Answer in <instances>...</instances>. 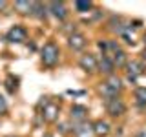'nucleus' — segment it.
Here are the masks:
<instances>
[{"mask_svg": "<svg viewBox=\"0 0 146 137\" xmlns=\"http://www.w3.org/2000/svg\"><path fill=\"white\" fill-rule=\"evenodd\" d=\"M7 7V2H4V0H2V2H0V9H6Z\"/></svg>", "mask_w": 146, "mask_h": 137, "instance_id": "nucleus-19", "label": "nucleus"}, {"mask_svg": "<svg viewBox=\"0 0 146 137\" xmlns=\"http://www.w3.org/2000/svg\"><path fill=\"white\" fill-rule=\"evenodd\" d=\"M135 99H137V102H141V104H146V88H139L135 91Z\"/></svg>", "mask_w": 146, "mask_h": 137, "instance_id": "nucleus-14", "label": "nucleus"}, {"mask_svg": "<svg viewBox=\"0 0 146 137\" xmlns=\"http://www.w3.org/2000/svg\"><path fill=\"white\" fill-rule=\"evenodd\" d=\"M93 134L99 135V137L108 135V134H110V124H108L106 121H97V122L93 124Z\"/></svg>", "mask_w": 146, "mask_h": 137, "instance_id": "nucleus-11", "label": "nucleus"}, {"mask_svg": "<svg viewBox=\"0 0 146 137\" xmlns=\"http://www.w3.org/2000/svg\"><path fill=\"white\" fill-rule=\"evenodd\" d=\"M6 110H7V102H6V99L0 95V113H4Z\"/></svg>", "mask_w": 146, "mask_h": 137, "instance_id": "nucleus-17", "label": "nucleus"}, {"mask_svg": "<svg viewBox=\"0 0 146 137\" xmlns=\"http://www.w3.org/2000/svg\"><path fill=\"white\" fill-rule=\"evenodd\" d=\"M135 137H146V130H141V132H139V134H137Z\"/></svg>", "mask_w": 146, "mask_h": 137, "instance_id": "nucleus-18", "label": "nucleus"}, {"mask_svg": "<svg viewBox=\"0 0 146 137\" xmlns=\"http://www.w3.org/2000/svg\"><path fill=\"white\" fill-rule=\"evenodd\" d=\"M144 57H146V49H144Z\"/></svg>", "mask_w": 146, "mask_h": 137, "instance_id": "nucleus-20", "label": "nucleus"}, {"mask_svg": "<svg viewBox=\"0 0 146 137\" xmlns=\"http://www.w3.org/2000/svg\"><path fill=\"white\" fill-rule=\"evenodd\" d=\"M58 55H60V51H58V48L55 46L53 42H48L44 44L42 48V62L46 64V66H55V64L58 62Z\"/></svg>", "mask_w": 146, "mask_h": 137, "instance_id": "nucleus-1", "label": "nucleus"}, {"mask_svg": "<svg viewBox=\"0 0 146 137\" xmlns=\"http://www.w3.org/2000/svg\"><path fill=\"white\" fill-rule=\"evenodd\" d=\"M106 110L111 117H121L126 112V106L119 97H111V99H106Z\"/></svg>", "mask_w": 146, "mask_h": 137, "instance_id": "nucleus-2", "label": "nucleus"}, {"mask_svg": "<svg viewBox=\"0 0 146 137\" xmlns=\"http://www.w3.org/2000/svg\"><path fill=\"white\" fill-rule=\"evenodd\" d=\"M15 9L18 13H31V11H33V2L18 0V2H15Z\"/></svg>", "mask_w": 146, "mask_h": 137, "instance_id": "nucleus-13", "label": "nucleus"}, {"mask_svg": "<svg viewBox=\"0 0 146 137\" xmlns=\"http://www.w3.org/2000/svg\"><path fill=\"white\" fill-rule=\"evenodd\" d=\"M113 55H115V59H113V61L117 62V66H121V64L124 62V51H121V49H119V51L113 53Z\"/></svg>", "mask_w": 146, "mask_h": 137, "instance_id": "nucleus-16", "label": "nucleus"}, {"mask_svg": "<svg viewBox=\"0 0 146 137\" xmlns=\"http://www.w3.org/2000/svg\"><path fill=\"white\" fill-rule=\"evenodd\" d=\"M58 108L55 102H48L44 106V110H42V115H44V119L46 121H49V122H53V121H57V117H58Z\"/></svg>", "mask_w": 146, "mask_h": 137, "instance_id": "nucleus-5", "label": "nucleus"}, {"mask_svg": "<svg viewBox=\"0 0 146 137\" xmlns=\"http://www.w3.org/2000/svg\"><path fill=\"white\" fill-rule=\"evenodd\" d=\"M143 73V62L139 61H131L130 64H128V77H130L131 80H135L137 77Z\"/></svg>", "mask_w": 146, "mask_h": 137, "instance_id": "nucleus-7", "label": "nucleus"}, {"mask_svg": "<svg viewBox=\"0 0 146 137\" xmlns=\"http://www.w3.org/2000/svg\"><path fill=\"white\" fill-rule=\"evenodd\" d=\"M27 37V31L22 26H13L7 33V40L9 42H24Z\"/></svg>", "mask_w": 146, "mask_h": 137, "instance_id": "nucleus-3", "label": "nucleus"}, {"mask_svg": "<svg viewBox=\"0 0 146 137\" xmlns=\"http://www.w3.org/2000/svg\"><path fill=\"white\" fill-rule=\"evenodd\" d=\"M75 7H77V11H80V13H84V11H88V9H91V2H75Z\"/></svg>", "mask_w": 146, "mask_h": 137, "instance_id": "nucleus-15", "label": "nucleus"}, {"mask_svg": "<svg viewBox=\"0 0 146 137\" xmlns=\"http://www.w3.org/2000/svg\"><path fill=\"white\" fill-rule=\"evenodd\" d=\"M93 132V126L86 124V122H79L75 126V135L77 137H90V134Z\"/></svg>", "mask_w": 146, "mask_h": 137, "instance_id": "nucleus-12", "label": "nucleus"}, {"mask_svg": "<svg viewBox=\"0 0 146 137\" xmlns=\"http://www.w3.org/2000/svg\"><path fill=\"white\" fill-rule=\"evenodd\" d=\"M86 113H88V110H86L84 106H73L71 108V119L77 122V124H79V122H84Z\"/></svg>", "mask_w": 146, "mask_h": 137, "instance_id": "nucleus-10", "label": "nucleus"}, {"mask_svg": "<svg viewBox=\"0 0 146 137\" xmlns=\"http://www.w3.org/2000/svg\"><path fill=\"white\" fill-rule=\"evenodd\" d=\"M84 46H86V37L82 33H73L70 37V48L73 51H80Z\"/></svg>", "mask_w": 146, "mask_h": 137, "instance_id": "nucleus-6", "label": "nucleus"}, {"mask_svg": "<svg viewBox=\"0 0 146 137\" xmlns=\"http://www.w3.org/2000/svg\"><path fill=\"white\" fill-rule=\"evenodd\" d=\"M99 68L102 73H106V75H113V70H115V62L111 61L110 57H102L99 61Z\"/></svg>", "mask_w": 146, "mask_h": 137, "instance_id": "nucleus-8", "label": "nucleus"}, {"mask_svg": "<svg viewBox=\"0 0 146 137\" xmlns=\"http://www.w3.org/2000/svg\"><path fill=\"white\" fill-rule=\"evenodd\" d=\"M49 11H51L53 17H57V18H64L68 15L64 2H51V4H49Z\"/></svg>", "mask_w": 146, "mask_h": 137, "instance_id": "nucleus-9", "label": "nucleus"}, {"mask_svg": "<svg viewBox=\"0 0 146 137\" xmlns=\"http://www.w3.org/2000/svg\"><path fill=\"white\" fill-rule=\"evenodd\" d=\"M97 66H99V61L95 59V55H91V53H86V55H82L80 57V68L84 71H95L97 70Z\"/></svg>", "mask_w": 146, "mask_h": 137, "instance_id": "nucleus-4", "label": "nucleus"}]
</instances>
